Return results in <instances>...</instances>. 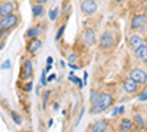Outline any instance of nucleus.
Masks as SVG:
<instances>
[{"label":"nucleus","mask_w":147,"mask_h":132,"mask_svg":"<svg viewBox=\"0 0 147 132\" xmlns=\"http://www.w3.org/2000/svg\"><path fill=\"white\" fill-rule=\"evenodd\" d=\"M110 106H113V97L107 92H97L96 100L91 103V109L90 113L91 115H99L105 110H107Z\"/></svg>","instance_id":"obj_1"},{"label":"nucleus","mask_w":147,"mask_h":132,"mask_svg":"<svg viewBox=\"0 0 147 132\" xmlns=\"http://www.w3.org/2000/svg\"><path fill=\"white\" fill-rule=\"evenodd\" d=\"M118 41H119V37H118L116 31L107 28V29H105V31L102 32L100 40L97 41V44H99V49H100L102 52H109V50L115 49L116 44H118Z\"/></svg>","instance_id":"obj_2"},{"label":"nucleus","mask_w":147,"mask_h":132,"mask_svg":"<svg viewBox=\"0 0 147 132\" xmlns=\"http://www.w3.org/2000/svg\"><path fill=\"white\" fill-rule=\"evenodd\" d=\"M147 27V15L144 13H136V15H132L131 18V22H129V29L132 32H146Z\"/></svg>","instance_id":"obj_3"},{"label":"nucleus","mask_w":147,"mask_h":132,"mask_svg":"<svg viewBox=\"0 0 147 132\" xmlns=\"http://www.w3.org/2000/svg\"><path fill=\"white\" fill-rule=\"evenodd\" d=\"M80 10L85 16H93L97 10H99V5L96 0H81L80 2Z\"/></svg>","instance_id":"obj_4"},{"label":"nucleus","mask_w":147,"mask_h":132,"mask_svg":"<svg viewBox=\"0 0 147 132\" xmlns=\"http://www.w3.org/2000/svg\"><path fill=\"white\" fill-rule=\"evenodd\" d=\"M18 23H19V16L16 13H12L9 16H5V18L0 19V29L10 31V29H13Z\"/></svg>","instance_id":"obj_5"},{"label":"nucleus","mask_w":147,"mask_h":132,"mask_svg":"<svg viewBox=\"0 0 147 132\" xmlns=\"http://www.w3.org/2000/svg\"><path fill=\"white\" fill-rule=\"evenodd\" d=\"M81 38H82L84 46H87V47L94 46V44L97 43V34H96V29H94V28H85V29L82 31Z\"/></svg>","instance_id":"obj_6"},{"label":"nucleus","mask_w":147,"mask_h":132,"mask_svg":"<svg viewBox=\"0 0 147 132\" xmlns=\"http://www.w3.org/2000/svg\"><path fill=\"white\" fill-rule=\"evenodd\" d=\"M129 78L136 81L138 85H146V84H147V74H146V70H143V69H140V68L131 69Z\"/></svg>","instance_id":"obj_7"},{"label":"nucleus","mask_w":147,"mask_h":132,"mask_svg":"<svg viewBox=\"0 0 147 132\" xmlns=\"http://www.w3.org/2000/svg\"><path fill=\"white\" fill-rule=\"evenodd\" d=\"M144 43H146V40L143 38L141 34H138V32H131L129 34V37H128V46H129V49L132 52L137 50L138 47H141Z\"/></svg>","instance_id":"obj_8"},{"label":"nucleus","mask_w":147,"mask_h":132,"mask_svg":"<svg viewBox=\"0 0 147 132\" xmlns=\"http://www.w3.org/2000/svg\"><path fill=\"white\" fill-rule=\"evenodd\" d=\"M32 74H34V66H32V62L30 60V59H25L22 63V70H21V76L22 79H25V81H31L32 78Z\"/></svg>","instance_id":"obj_9"},{"label":"nucleus","mask_w":147,"mask_h":132,"mask_svg":"<svg viewBox=\"0 0 147 132\" xmlns=\"http://www.w3.org/2000/svg\"><path fill=\"white\" fill-rule=\"evenodd\" d=\"M122 87H124V91H125L127 94H129V95H134V94L138 92V84L134 81V79H131L129 76L124 79Z\"/></svg>","instance_id":"obj_10"},{"label":"nucleus","mask_w":147,"mask_h":132,"mask_svg":"<svg viewBox=\"0 0 147 132\" xmlns=\"http://www.w3.org/2000/svg\"><path fill=\"white\" fill-rule=\"evenodd\" d=\"M16 9V5L13 2H3L0 3V19L5 18V16H9L15 12Z\"/></svg>","instance_id":"obj_11"},{"label":"nucleus","mask_w":147,"mask_h":132,"mask_svg":"<svg viewBox=\"0 0 147 132\" xmlns=\"http://www.w3.org/2000/svg\"><path fill=\"white\" fill-rule=\"evenodd\" d=\"M41 47H43V41H41L40 38H32V40H30L28 44H27V52H28L30 54H35L37 52L41 49Z\"/></svg>","instance_id":"obj_12"},{"label":"nucleus","mask_w":147,"mask_h":132,"mask_svg":"<svg viewBox=\"0 0 147 132\" xmlns=\"http://www.w3.org/2000/svg\"><path fill=\"white\" fill-rule=\"evenodd\" d=\"M134 56H136V59L138 62L147 65V44L144 43L141 47H138L137 50H134Z\"/></svg>","instance_id":"obj_13"},{"label":"nucleus","mask_w":147,"mask_h":132,"mask_svg":"<svg viewBox=\"0 0 147 132\" xmlns=\"http://www.w3.org/2000/svg\"><path fill=\"white\" fill-rule=\"evenodd\" d=\"M40 34H41V25H32V27H30L27 29L25 37L28 40H32V38H38Z\"/></svg>","instance_id":"obj_14"},{"label":"nucleus","mask_w":147,"mask_h":132,"mask_svg":"<svg viewBox=\"0 0 147 132\" xmlns=\"http://www.w3.org/2000/svg\"><path fill=\"white\" fill-rule=\"evenodd\" d=\"M134 122L131 121V119L128 117H124V119H121V122H119V129L121 132H131L134 129Z\"/></svg>","instance_id":"obj_15"},{"label":"nucleus","mask_w":147,"mask_h":132,"mask_svg":"<svg viewBox=\"0 0 147 132\" xmlns=\"http://www.w3.org/2000/svg\"><path fill=\"white\" fill-rule=\"evenodd\" d=\"M106 129H107V121L100 119V121H97L91 125L90 132H106Z\"/></svg>","instance_id":"obj_16"},{"label":"nucleus","mask_w":147,"mask_h":132,"mask_svg":"<svg viewBox=\"0 0 147 132\" xmlns=\"http://www.w3.org/2000/svg\"><path fill=\"white\" fill-rule=\"evenodd\" d=\"M31 12H32V16H34V18H43L44 13H46L44 5H38V3L32 5V6H31Z\"/></svg>","instance_id":"obj_17"},{"label":"nucleus","mask_w":147,"mask_h":132,"mask_svg":"<svg viewBox=\"0 0 147 132\" xmlns=\"http://www.w3.org/2000/svg\"><path fill=\"white\" fill-rule=\"evenodd\" d=\"M134 125L138 128H144L146 126V119L141 116V113H134Z\"/></svg>","instance_id":"obj_18"},{"label":"nucleus","mask_w":147,"mask_h":132,"mask_svg":"<svg viewBox=\"0 0 147 132\" xmlns=\"http://www.w3.org/2000/svg\"><path fill=\"white\" fill-rule=\"evenodd\" d=\"M59 7H53V9H50L49 10V19H50L52 22H55L56 19H57V16H59Z\"/></svg>","instance_id":"obj_19"},{"label":"nucleus","mask_w":147,"mask_h":132,"mask_svg":"<svg viewBox=\"0 0 147 132\" xmlns=\"http://www.w3.org/2000/svg\"><path fill=\"white\" fill-rule=\"evenodd\" d=\"M65 29H66V22H65L63 25L57 29V32H56V37H55V40H56V41H60V38H62V37H63V34H65Z\"/></svg>","instance_id":"obj_20"},{"label":"nucleus","mask_w":147,"mask_h":132,"mask_svg":"<svg viewBox=\"0 0 147 132\" xmlns=\"http://www.w3.org/2000/svg\"><path fill=\"white\" fill-rule=\"evenodd\" d=\"M69 79L72 81V82H75L77 84V85L80 87V88H82L84 87V84H82V81L78 78V76H75V75H74V72H71V74H69Z\"/></svg>","instance_id":"obj_21"},{"label":"nucleus","mask_w":147,"mask_h":132,"mask_svg":"<svg viewBox=\"0 0 147 132\" xmlns=\"http://www.w3.org/2000/svg\"><path fill=\"white\" fill-rule=\"evenodd\" d=\"M77 62H78V54L74 53V52H71V53L68 54V63L72 65V63H77Z\"/></svg>","instance_id":"obj_22"},{"label":"nucleus","mask_w":147,"mask_h":132,"mask_svg":"<svg viewBox=\"0 0 147 132\" xmlns=\"http://www.w3.org/2000/svg\"><path fill=\"white\" fill-rule=\"evenodd\" d=\"M125 113V107L124 106H119V107H115V109L112 110V116H119V115H124Z\"/></svg>","instance_id":"obj_23"},{"label":"nucleus","mask_w":147,"mask_h":132,"mask_svg":"<svg viewBox=\"0 0 147 132\" xmlns=\"http://www.w3.org/2000/svg\"><path fill=\"white\" fill-rule=\"evenodd\" d=\"M10 115H12V119H13V122H15L16 125H21V123H22V119H21L19 115H16V112H12Z\"/></svg>","instance_id":"obj_24"},{"label":"nucleus","mask_w":147,"mask_h":132,"mask_svg":"<svg viewBox=\"0 0 147 132\" xmlns=\"http://www.w3.org/2000/svg\"><path fill=\"white\" fill-rule=\"evenodd\" d=\"M49 97H50V91H46L44 94H43V107L46 109V106H47V101H49Z\"/></svg>","instance_id":"obj_25"},{"label":"nucleus","mask_w":147,"mask_h":132,"mask_svg":"<svg viewBox=\"0 0 147 132\" xmlns=\"http://www.w3.org/2000/svg\"><path fill=\"white\" fill-rule=\"evenodd\" d=\"M46 74H47V72L44 70L43 75H41V79H40V85H43V87H46V84H47V76H46Z\"/></svg>","instance_id":"obj_26"},{"label":"nucleus","mask_w":147,"mask_h":132,"mask_svg":"<svg viewBox=\"0 0 147 132\" xmlns=\"http://www.w3.org/2000/svg\"><path fill=\"white\" fill-rule=\"evenodd\" d=\"M147 100V90H144L140 95H138V101H146Z\"/></svg>","instance_id":"obj_27"},{"label":"nucleus","mask_w":147,"mask_h":132,"mask_svg":"<svg viewBox=\"0 0 147 132\" xmlns=\"http://www.w3.org/2000/svg\"><path fill=\"white\" fill-rule=\"evenodd\" d=\"M0 68H2L3 70H5V69H9V68H10V60H9V59H6V60L2 63V66H0Z\"/></svg>","instance_id":"obj_28"},{"label":"nucleus","mask_w":147,"mask_h":132,"mask_svg":"<svg viewBox=\"0 0 147 132\" xmlns=\"http://www.w3.org/2000/svg\"><path fill=\"white\" fill-rule=\"evenodd\" d=\"M97 92H99V91H91V94H90V103H93L94 100H96V97H97Z\"/></svg>","instance_id":"obj_29"},{"label":"nucleus","mask_w":147,"mask_h":132,"mask_svg":"<svg viewBox=\"0 0 147 132\" xmlns=\"http://www.w3.org/2000/svg\"><path fill=\"white\" fill-rule=\"evenodd\" d=\"M56 79V74H50L47 76V82H52V81H55Z\"/></svg>","instance_id":"obj_30"},{"label":"nucleus","mask_w":147,"mask_h":132,"mask_svg":"<svg viewBox=\"0 0 147 132\" xmlns=\"http://www.w3.org/2000/svg\"><path fill=\"white\" fill-rule=\"evenodd\" d=\"M32 90V82L30 81V82H27V85H25V90L24 91H31Z\"/></svg>","instance_id":"obj_31"},{"label":"nucleus","mask_w":147,"mask_h":132,"mask_svg":"<svg viewBox=\"0 0 147 132\" xmlns=\"http://www.w3.org/2000/svg\"><path fill=\"white\" fill-rule=\"evenodd\" d=\"M87 78H88V74H87V72H84V76H82V84H84V85H87Z\"/></svg>","instance_id":"obj_32"},{"label":"nucleus","mask_w":147,"mask_h":132,"mask_svg":"<svg viewBox=\"0 0 147 132\" xmlns=\"http://www.w3.org/2000/svg\"><path fill=\"white\" fill-rule=\"evenodd\" d=\"M82 115H84V109H81V112H80V116H78V119H77V122H75V125H78V123H80V121H81V117H82Z\"/></svg>","instance_id":"obj_33"},{"label":"nucleus","mask_w":147,"mask_h":132,"mask_svg":"<svg viewBox=\"0 0 147 132\" xmlns=\"http://www.w3.org/2000/svg\"><path fill=\"white\" fill-rule=\"evenodd\" d=\"M53 62H55V60H53V57H52V56H49V57H47V60H46L47 65H53Z\"/></svg>","instance_id":"obj_34"},{"label":"nucleus","mask_w":147,"mask_h":132,"mask_svg":"<svg viewBox=\"0 0 147 132\" xmlns=\"http://www.w3.org/2000/svg\"><path fill=\"white\" fill-rule=\"evenodd\" d=\"M69 68H71L72 70H78V69H80V66H78L77 63H72V65H69Z\"/></svg>","instance_id":"obj_35"},{"label":"nucleus","mask_w":147,"mask_h":132,"mask_svg":"<svg viewBox=\"0 0 147 132\" xmlns=\"http://www.w3.org/2000/svg\"><path fill=\"white\" fill-rule=\"evenodd\" d=\"M143 12H144V15H147V0H146L144 5H143Z\"/></svg>","instance_id":"obj_36"},{"label":"nucleus","mask_w":147,"mask_h":132,"mask_svg":"<svg viewBox=\"0 0 147 132\" xmlns=\"http://www.w3.org/2000/svg\"><path fill=\"white\" fill-rule=\"evenodd\" d=\"M49 2V0H35V3H38V5H46Z\"/></svg>","instance_id":"obj_37"},{"label":"nucleus","mask_w":147,"mask_h":132,"mask_svg":"<svg viewBox=\"0 0 147 132\" xmlns=\"http://www.w3.org/2000/svg\"><path fill=\"white\" fill-rule=\"evenodd\" d=\"M122 2H124V0H112L113 5H119V3H122Z\"/></svg>","instance_id":"obj_38"},{"label":"nucleus","mask_w":147,"mask_h":132,"mask_svg":"<svg viewBox=\"0 0 147 132\" xmlns=\"http://www.w3.org/2000/svg\"><path fill=\"white\" fill-rule=\"evenodd\" d=\"M3 37H5V31H3V29H0V40H2Z\"/></svg>","instance_id":"obj_39"},{"label":"nucleus","mask_w":147,"mask_h":132,"mask_svg":"<svg viewBox=\"0 0 147 132\" xmlns=\"http://www.w3.org/2000/svg\"><path fill=\"white\" fill-rule=\"evenodd\" d=\"M53 109H55V110H59V103H55V104H53Z\"/></svg>","instance_id":"obj_40"},{"label":"nucleus","mask_w":147,"mask_h":132,"mask_svg":"<svg viewBox=\"0 0 147 132\" xmlns=\"http://www.w3.org/2000/svg\"><path fill=\"white\" fill-rule=\"evenodd\" d=\"M52 125H53V119H50V121H49V125H47V126H49V128H50Z\"/></svg>","instance_id":"obj_41"},{"label":"nucleus","mask_w":147,"mask_h":132,"mask_svg":"<svg viewBox=\"0 0 147 132\" xmlns=\"http://www.w3.org/2000/svg\"><path fill=\"white\" fill-rule=\"evenodd\" d=\"M3 47H5V43H0V50H2Z\"/></svg>","instance_id":"obj_42"},{"label":"nucleus","mask_w":147,"mask_h":132,"mask_svg":"<svg viewBox=\"0 0 147 132\" xmlns=\"http://www.w3.org/2000/svg\"><path fill=\"white\" fill-rule=\"evenodd\" d=\"M24 132H32V131H24Z\"/></svg>","instance_id":"obj_43"}]
</instances>
